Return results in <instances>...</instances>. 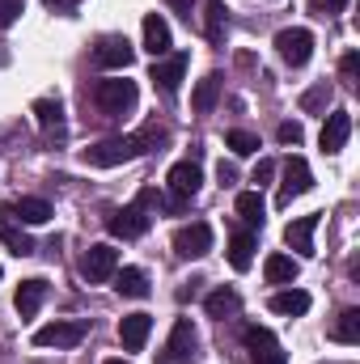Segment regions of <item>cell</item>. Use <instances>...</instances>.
Returning a JSON list of instances; mask_svg holds the SVG:
<instances>
[{
    "label": "cell",
    "instance_id": "cell-1",
    "mask_svg": "<svg viewBox=\"0 0 360 364\" xmlns=\"http://www.w3.org/2000/svg\"><path fill=\"white\" fill-rule=\"evenodd\" d=\"M157 144H166V127L149 123L140 127L136 136H110V140H97L93 149H85V161L97 170H110V166H123V161H136L144 153H153Z\"/></svg>",
    "mask_w": 360,
    "mask_h": 364
},
{
    "label": "cell",
    "instance_id": "cell-2",
    "mask_svg": "<svg viewBox=\"0 0 360 364\" xmlns=\"http://www.w3.org/2000/svg\"><path fill=\"white\" fill-rule=\"evenodd\" d=\"M93 102H97V110H102L106 119H123V114L136 110L140 90H136V81L110 77V81H97V85H93Z\"/></svg>",
    "mask_w": 360,
    "mask_h": 364
},
{
    "label": "cell",
    "instance_id": "cell-3",
    "mask_svg": "<svg viewBox=\"0 0 360 364\" xmlns=\"http://www.w3.org/2000/svg\"><path fill=\"white\" fill-rule=\"evenodd\" d=\"M149 225H153V212H149L144 203H127V208H115V212L106 216V229H110L115 237H123V242L144 237Z\"/></svg>",
    "mask_w": 360,
    "mask_h": 364
},
{
    "label": "cell",
    "instance_id": "cell-4",
    "mask_svg": "<svg viewBox=\"0 0 360 364\" xmlns=\"http://www.w3.org/2000/svg\"><path fill=\"white\" fill-rule=\"evenodd\" d=\"M275 51H280V60L288 68H305L309 55H314V34L305 26H288V30L275 34Z\"/></svg>",
    "mask_w": 360,
    "mask_h": 364
},
{
    "label": "cell",
    "instance_id": "cell-5",
    "mask_svg": "<svg viewBox=\"0 0 360 364\" xmlns=\"http://www.w3.org/2000/svg\"><path fill=\"white\" fill-rule=\"evenodd\" d=\"M132 60H136V47H132L123 34H106V38H97V47H93V64L106 68V73H123Z\"/></svg>",
    "mask_w": 360,
    "mask_h": 364
},
{
    "label": "cell",
    "instance_id": "cell-6",
    "mask_svg": "<svg viewBox=\"0 0 360 364\" xmlns=\"http://www.w3.org/2000/svg\"><path fill=\"white\" fill-rule=\"evenodd\" d=\"M166 186H170V199L186 208V203L199 195V186H203V170H199L195 161H179V166H170V174H166Z\"/></svg>",
    "mask_w": 360,
    "mask_h": 364
},
{
    "label": "cell",
    "instance_id": "cell-7",
    "mask_svg": "<svg viewBox=\"0 0 360 364\" xmlns=\"http://www.w3.org/2000/svg\"><path fill=\"white\" fill-rule=\"evenodd\" d=\"M309 186H314V174H309V161L292 153V157L284 161V182H280V195H275V203H280V208H288V203H292L297 195H305Z\"/></svg>",
    "mask_w": 360,
    "mask_h": 364
},
{
    "label": "cell",
    "instance_id": "cell-8",
    "mask_svg": "<svg viewBox=\"0 0 360 364\" xmlns=\"http://www.w3.org/2000/svg\"><path fill=\"white\" fill-rule=\"evenodd\" d=\"M208 250H212V225L191 220V225H182L174 233V255L179 259H203Z\"/></svg>",
    "mask_w": 360,
    "mask_h": 364
},
{
    "label": "cell",
    "instance_id": "cell-9",
    "mask_svg": "<svg viewBox=\"0 0 360 364\" xmlns=\"http://www.w3.org/2000/svg\"><path fill=\"white\" fill-rule=\"evenodd\" d=\"M182 77H186V55H182V51L153 60V68H149V81H153L157 90L166 93V97H174V93H179Z\"/></svg>",
    "mask_w": 360,
    "mask_h": 364
},
{
    "label": "cell",
    "instance_id": "cell-10",
    "mask_svg": "<svg viewBox=\"0 0 360 364\" xmlns=\"http://www.w3.org/2000/svg\"><path fill=\"white\" fill-rule=\"evenodd\" d=\"M115 272H119V250H115V246L102 242V246H90V250H85V259H81V275H85L90 284H106Z\"/></svg>",
    "mask_w": 360,
    "mask_h": 364
},
{
    "label": "cell",
    "instance_id": "cell-11",
    "mask_svg": "<svg viewBox=\"0 0 360 364\" xmlns=\"http://www.w3.org/2000/svg\"><path fill=\"white\" fill-rule=\"evenodd\" d=\"M348 136H352V114L348 110H331L327 123H322V132H318V144H322L327 157H335V153H344Z\"/></svg>",
    "mask_w": 360,
    "mask_h": 364
},
{
    "label": "cell",
    "instance_id": "cell-12",
    "mask_svg": "<svg viewBox=\"0 0 360 364\" xmlns=\"http://www.w3.org/2000/svg\"><path fill=\"white\" fill-rule=\"evenodd\" d=\"M85 339L81 322H47L34 331V348H77Z\"/></svg>",
    "mask_w": 360,
    "mask_h": 364
},
{
    "label": "cell",
    "instance_id": "cell-13",
    "mask_svg": "<svg viewBox=\"0 0 360 364\" xmlns=\"http://www.w3.org/2000/svg\"><path fill=\"white\" fill-rule=\"evenodd\" d=\"M195 343H199V335H195L191 318H179V322H174V331H170V343H166V352H162V360H157V364H182V360H191Z\"/></svg>",
    "mask_w": 360,
    "mask_h": 364
},
{
    "label": "cell",
    "instance_id": "cell-14",
    "mask_svg": "<svg viewBox=\"0 0 360 364\" xmlns=\"http://www.w3.org/2000/svg\"><path fill=\"white\" fill-rule=\"evenodd\" d=\"M30 110H34V123L43 127L47 140H64V136H68V123H64V106H60V97H38Z\"/></svg>",
    "mask_w": 360,
    "mask_h": 364
},
{
    "label": "cell",
    "instance_id": "cell-15",
    "mask_svg": "<svg viewBox=\"0 0 360 364\" xmlns=\"http://www.w3.org/2000/svg\"><path fill=\"white\" fill-rule=\"evenodd\" d=\"M170 47H174V38H170L166 17H162V13H149V17H144V51H149L153 60H162V55H170Z\"/></svg>",
    "mask_w": 360,
    "mask_h": 364
},
{
    "label": "cell",
    "instance_id": "cell-16",
    "mask_svg": "<svg viewBox=\"0 0 360 364\" xmlns=\"http://www.w3.org/2000/svg\"><path fill=\"white\" fill-rule=\"evenodd\" d=\"M149 331H153V318H149V314H127V318L119 322V343H123V352H140V348L149 343Z\"/></svg>",
    "mask_w": 360,
    "mask_h": 364
},
{
    "label": "cell",
    "instance_id": "cell-17",
    "mask_svg": "<svg viewBox=\"0 0 360 364\" xmlns=\"http://www.w3.org/2000/svg\"><path fill=\"white\" fill-rule=\"evenodd\" d=\"M318 220H322V212L297 216V220L284 229V242H288L292 250H301V255H314V229H318Z\"/></svg>",
    "mask_w": 360,
    "mask_h": 364
},
{
    "label": "cell",
    "instance_id": "cell-18",
    "mask_svg": "<svg viewBox=\"0 0 360 364\" xmlns=\"http://www.w3.org/2000/svg\"><path fill=\"white\" fill-rule=\"evenodd\" d=\"M43 301H47V279H21V288H17V296H13L17 314H21V318H34V314L43 309Z\"/></svg>",
    "mask_w": 360,
    "mask_h": 364
},
{
    "label": "cell",
    "instance_id": "cell-19",
    "mask_svg": "<svg viewBox=\"0 0 360 364\" xmlns=\"http://www.w3.org/2000/svg\"><path fill=\"white\" fill-rule=\"evenodd\" d=\"M13 220H21V225H47L51 220V203L38 199V195H21L13 203Z\"/></svg>",
    "mask_w": 360,
    "mask_h": 364
},
{
    "label": "cell",
    "instance_id": "cell-20",
    "mask_svg": "<svg viewBox=\"0 0 360 364\" xmlns=\"http://www.w3.org/2000/svg\"><path fill=\"white\" fill-rule=\"evenodd\" d=\"M203 309H208V318L225 322V318H233V314L242 309V296H238V288H216V292H208Z\"/></svg>",
    "mask_w": 360,
    "mask_h": 364
},
{
    "label": "cell",
    "instance_id": "cell-21",
    "mask_svg": "<svg viewBox=\"0 0 360 364\" xmlns=\"http://www.w3.org/2000/svg\"><path fill=\"white\" fill-rule=\"evenodd\" d=\"M225 0H203V38L208 43H225V30H229V17H225Z\"/></svg>",
    "mask_w": 360,
    "mask_h": 364
},
{
    "label": "cell",
    "instance_id": "cell-22",
    "mask_svg": "<svg viewBox=\"0 0 360 364\" xmlns=\"http://www.w3.org/2000/svg\"><path fill=\"white\" fill-rule=\"evenodd\" d=\"M229 263H233V272H250V263H255V233L250 229H238L229 237Z\"/></svg>",
    "mask_w": 360,
    "mask_h": 364
},
{
    "label": "cell",
    "instance_id": "cell-23",
    "mask_svg": "<svg viewBox=\"0 0 360 364\" xmlns=\"http://www.w3.org/2000/svg\"><path fill=\"white\" fill-rule=\"evenodd\" d=\"M271 309L284 314V318H301V314L309 309V292H301V288H284V292L271 296Z\"/></svg>",
    "mask_w": 360,
    "mask_h": 364
},
{
    "label": "cell",
    "instance_id": "cell-24",
    "mask_svg": "<svg viewBox=\"0 0 360 364\" xmlns=\"http://www.w3.org/2000/svg\"><path fill=\"white\" fill-rule=\"evenodd\" d=\"M110 279H115V288H119L123 296H136V301L149 296V275L140 272V267H119Z\"/></svg>",
    "mask_w": 360,
    "mask_h": 364
},
{
    "label": "cell",
    "instance_id": "cell-25",
    "mask_svg": "<svg viewBox=\"0 0 360 364\" xmlns=\"http://www.w3.org/2000/svg\"><path fill=\"white\" fill-rule=\"evenodd\" d=\"M221 85H225V81H221V73H208V77L195 85V93H191V106H195L199 114H208V110L216 106V97H221Z\"/></svg>",
    "mask_w": 360,
    "mask_h": 364
},
{
    "label": "cell",
    "instance_id": "cell-26",
    "mask_svg": "<svg viewBox=\"0 0 360 364\" xmlns=\"http://www.w3.org/2000/svg\"><path fill=\"white\" fill-rule=\"evenodd\" d=\"M297 259H288V255H268V263H263V279L268 284H292L297 279Z\"/></svg>",
    "mask_w": 360,
    "mask_h": 364
},
{
    "label": "cell",
    "instance_id": "cell-27",
    "mask_svg": "<svg viewBox=\"0 0 360 364\" xmlns=\"http://www.w3.org/2000/svg\"><path fill=\"white\" fill-rule=\"evenodd\" d=\"M331 339H335V343H348V348L360 343V309H344V314H339V322L331 326Z\"/></svg>",
    "mask_w": 360,
    "mask_h": 364
},
{
    "label": "cell",
    "instance_id": "cell-28",
    "mask_svg": "<svg viewBox=\"0 0 360 364\" xmlns=\"http://www.w3.org/2000/svg\"><path fill=\"white\" fill-rule=\"evenodd\" d=\"M263 212H268L263 191H242V195H238V216H242L246 225H263Z\"/></svg>",
    "mask_w": 360,
    "mask_h": 364
},
{
    "label": "cell",
    "instance_id": "cell-29",
    "mask_svg": "<svg viewBox=\"0 0 360 364\" xmlns=\"http://www.w3.org/2000/svg\"><path fill=\"white\" fill-rule=\"evenodd\" d=\"M0 242H4V246H9V255H17V259L34 255V242H30V233H26V229H17V225H0Z\"/></svg>",
    "mask_w": 360,
    "mask_h": 364
},
{
    "label": "cell",
    "instance_id": "cell-30",
    "mask_svg": "<svg viewBox=\"0 0 360 364\" xmlns=\"http://www.w3.org/2000/svg\"><path fill=\"white\" fill-rule=\"evenodd\" d=\"M327 106H331V85H327V81H318L314 90L301 93V110H305V114H322Z\"/></svg>",
    "mask_w": 360,
    "mask_h": 364
},
{
    "label": "cell",
    "instance_id": "cell-31",
    "mask_svg": "<svg viewBox=\"0 0 360 364\" xmlns=\"http://www.w3.org/2000/svg\"><path fill=\"white\" fill-rule=\"evenodd\" d=\"M225 144H229L238 157H250V153H259V136H255V132H242V127H238V132H229V136H225Z\"/></svg>",
    "mask_w": 360,
    "mask_h": 364
},
{
    "label": "cell",
    "instance_id": "cell-32",
    "mask_svg": "<svg viewBox=\"0 0 360 364\" xmlns=\"http://www.w3.org/2000/svg\"><path fill=\"white\" fill-rule=\"evenodd\" d=\"M242 343H246V348H250V356H255V352H263V348L275 343V335H271L268 326H246V331H242Z\"/></svg>",
    "mask_w": 360,
    "mask_h": 364
},
{
    "label": "cell",
    "instance_id": "cell-33",
    "mask_svg": "<svg viewBox=\"0 0 360 364\" xmlns=\"http://www.w3.org/2000/svg\"><path fill=\"white\" fill-rule=\"evenodd\" d=\"M26 13V0H0V30H9Z\"/></svg>",
    "mask_w": 360,
    "mask_h": 364
},
{
    "label": "cell",
    "instance_id": "cell-34",
    "mask_svg": "<svg viewBox=\"0 0 360 364\" xmlns=\"http://www.w3.org/2000/svg\"><path fill=\"white\" fill-rule=\"evenodd\" d=\"M301 136H305V132H301V123H280V127H275V140H280V144H292V149H297V144H301Z\"/></svg>",
    "mask_w": 360,
    "mask_h": 364
},
{
    "label": "cell",
    "instance_id": "cell-35",
    "mask_svg": "<svg viewBox=\"0 0 360 364\" xmlns=\"http://www.w3.org/2000/svg\"><path fill=\"white\" fill-rule=\"evenodd\" d=\"M344 9H348V0H309V13H318V17H335Z\"/></svg>",
    "mask_w": 360,
    "mask_h": 364
},
{
    "label": "cell",
    "instance_id": "cell-36",
    "mask_svg": "<svg viewBox=\"0 0 360 364\" xmlns=\"http://www.w3.org/2000/svg\"><path fill=\"white\" fill-rule=\"evenodd\" d=\"M356 73H360V55L348 51V55L339 60V77H344V81H356Z\"/></svg>",
    "mask_w": 360,
    "mask_h": 364
},
{
    "label": "cell",
    "instance_id": "cell-37",
    "mask_svg": "<svg viewBox=\"0 0 360 364\" xmlns=\"http://www.w3.org/2000/svg\"><path fill=\"white\" fill-rule=\"evenodd\" d=\"M271 178H275V161H271V157H263V161L255 166V174H250V182H259V186H263V182H271ZM259 186H255V191H259Z\"/></svg>",
    "mask_w": 360,
    "mask_h": 364
},
{
    "label": "cell",
    "instance_id": "cell-38",
    "mask_svg": "<svg viewBox=\"0 0 360 364\" xmlns=\"http://www.w3.org/2000/svg\"><path fill=\"white\" fill-rule=\"evenodd\" d=\"M255 364H288V356L280 352V343H271L263 352H255Z\"/></svg>",
    "mask_w": 360,
    "mask_h": 364
},
{
    "label": "cell",
    "instance_id": "cell-39",
    "mask_svg": "<svg viewBox=\"0 0 360 364\" xmlns=\"http://www.w3.org/2000/svg\"><path fill=\"white\" fill-rule=\"evenodd\" d=\"M216 178H221V186H233V182H238V170H233L229 161H221V166H216Z\"/></svg>",
    "mask_w": 360,
    "mask_h": 364
},
{
    "label": "cell",
    "instance_id": "cell-40",
    "mask_svg": "<svg viewBox=\"0 0 360 364\" xmlns=\"http://www.w3.org/2000/svg\"><path fill=\"white\" fill-rule=\"evenodd\" d=\"M166 4H170L174 13H182L186 21H191V9H195V0H166Z\"/></svg>",
    "mask_w": 360,
    "mask_h": 364
},
{
    "label": "cell",
    "instance_id": "cell-41",
    "mask_svg": "<svg viewBox=\"0 0 360 364\" xmlns=\"http://www.w3.org/2000/svg\"><path fill=\"white\" fill-rule=\"evenodd\" d=\"M47 9H60V13L73 17V13H77V0H47Z\"/></svg>",
    "mask_w": 360,
    "mask_h": 364
},
{
    "label": "cell",
    "instance_id": "cell-42",
    "mask_svg": "<svg viewBox=\"0 0 360 364\" xmlns=\"http://www.w3.org/2000/svg\"><path fill=\"white\" fill-rule=\"evenodd\" d=\"M106 364H127V360H106Z\"/></svg>",
    "mask_w": 360,
    "mask_h": 364
}]
</instances>
